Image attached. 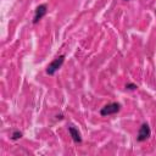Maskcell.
<instances>
[{"label":"cell","instance_id":"obj_5","mask_svg":"<svg viewBox=\"0 0 156 156\" xmlns=\"http://www.w3.org/2000/svg\"><path fill=\"white\" fill-rule=\"evenodd\" d=\"M68 132H69V134H71V136H72V139H73L74 143H80V141H82L80 133L78 132V129H77L76 127H73V126L68 127Z\"/></svg>","mask_w":156,"mask_h":156},{"label":"cell","instance_id":"obj_1","mask_svg":"<svg viewBox=\"0 0 156 156\" xmlns=\"http://www.w3.org/2000/svg\"><path fill=\"white\" fill-rule=\"evenodd\" d=\"M63 62H65V55L57 56V57H56L54 61H51V62L49 63V66L46 67V74L54 76V74L61 68V66L63 65Z\"/></svg>","mask_w":156,"mask_h":156},{"label":"cell","instance_id":"obj_4","mask_svg":"<svg viewBox=\"0 0 156 156\" xmlns=\"http://www.w3.org/2000/svg\"><path fill=\"white\" fill-rule=\"evenodd\" d=\"M46 12H48V6H46V4H41V5H39V6L35 9V13H34L33 23L37 24V23H38V22L46 15Z\"/></svg>","mask_w":156,"mask_h":156},{"label":"cell","instance_id":"obj_6","mask_svg":"<svg viewBox=\"0 0 156 156\" xmlns=\"http://www.w3.org/2000/svg\"><path fill=\"white\" fill-rule=\"evenodd\" d=\"M21 136H22V133H21V132H18V130H16V132H13V133H12L11 139H12V140H17V139H20Z\"/></svg>","mask_w":156,"mask_h":156},{"label":"cell","instance_id":"obj_3","mask_svg":"<svg viewBox=\"0 0 156 156\" xmlns=\"http://www.w3.org/2000/svg\"><path fill=\"white\" fill-rule=\"evenodd\" d=\"M151 135V129L149 127L147 123H143L141 127L139 128V132H138V135H136V140L138 141H145L146 139H149Z\"/></svg>","mask_w":156,"mask_h":156},{"label":"cell","instance_id":"obj_7","mask_svg":"<svg viewBox=\"0 0 156 156\" xmlns=\"http://www.w3.org/2000/svg\"><path fill=\"white\" fill-rule=\"evenodd\" d=\"M126 88H127V89H129V90H134V89H136L138 87H136L135 84H133V83H128V84L126 85Z\"/></svg>","mask_w":156,"mask_h":156},{"label":"cell","instance_id":"obj_2","mask_svg":"<svg viewBox=\"0 0 156 156\" xmlns=\"http://www.w3.org/2000/svg\"><path fill=\"white\" fill-rule=\"evenodd\" d=\"M121 110V104L118 102H110L107 105H105L101 110H100V115L101 116H110V115H115Z\"/></svg>","mask_w":156,"mask_h":156},{"label":"cell","instance_id":"obj_8","mask_svg":"<svg viewBox=\"0 0 156 156\" xmlns=\"http://www.w3.org/2000/svg\"><path fill=\"white\" fill-rule=\"evenodd\" d=\"M124 1H128V0H124Z\"/></svg>","mask_w":156,"mask_h":156}]
</instances>
